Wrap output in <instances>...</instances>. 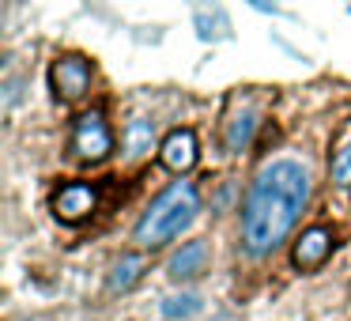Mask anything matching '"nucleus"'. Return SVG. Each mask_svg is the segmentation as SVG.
<instances>
[{
    "mask_svg": "<svg viewBox=\"0 0 351 321\" xmlns=\"http://www.w3.org/2000/svg\"><path fill=\"white\" fill-rule=\"evenodd\" d=\"M310 170L298 159H272L257 170L242 204V242L253 257H268L287 242L310 204Z\"/></svg>",
    "mask_w": 351,
    "mask_h": 321,
    "instance_id": "1",
    "label": "nucleus"
},
{
    "mask_svg": "<svg viewBox=\"0 0 351 321\" xmlns=\"http://www.w3.org/2000/svg\"><path fill=\"white\" fill-rule=\"evenodd\" d=\"M197 212H200L197 185L193 182H170L167 189L147 204V212L140 215L132 235H136V242L144 246V250H155V246L174 242L182 230H189L193 219H197Z\"/></svg>",
    "mask_w": 351,
    "mask_h": 321,
    "instance_id": "2",
    "label": "nucleus"
},
{
    "mask_svg": "<svg viewBox=\"0 0 351 321\" xmlns=\"http://www.w3.org/2000/svg\"><path fill=\"white\" fill-rule=\"evenodd\" d=\"M72 152L80 155L84 163H102L110 152H114V132L106 125V114L102 110H87V114L76 117L72 125Z\"/></svg>",
    "mask_w": 351,
    "mask_h": 321,
    "instance_id": "3",
    "label": "nucleus"
},
{
    "mask_svg": "<svg viewBox=\"0 0 351 321\" xmlns=\"http://www.w3.org/2000/svg\"><path fill=\"white\" fill-rule=\"evenodd\" d=\"M91 80H95V69L87 57L80 54H69V57H57L53 69H49V87L61 102H80L87 91H91Z\"/></svg>",
    "mask_w": 351,
    "mask_h": 321,
    "instance_id": "4",
    "label": "nucleus"
},
{
    "mask_svg": "<svg viewBox=\"0 0 351 321\" xmlns=\"http://www.w3.org/2000/svg\"><path fill=\"white\" fill-rule=\"evenodd\" d=\"M95 208H99V189L87 182H69L53 193V212L64 223H84Z\"/></svg>",
    "mask_w": 351,
    "mask_h": 321,
    "instance_id": "5",
    "label": "nucleus"
},
{
    "mask_svg": "<svg viewBox=\"0 0 351 321\" xmlns=\"http://www.w3.org/2000/svg\"><path fill=\"white\" fill-rule=\"evenodd\" d=\"M336 246V235L328 227H310L302 230V238L295 242V253H291V261H295V268H302V272H310V268H321L328 261V253H332Z\"/></svg>",
    "mask_w": 351,
    "mask_h": 321,
    "instance_id": "6",
    "label": "nucleus"
},
{
    "mask_svg": "<svg viewBox=\"0 0 351 321\" xmlns=\"http://www.w3.org/2000/svg\"><path fill=\"white\" fill-rule=\"evenodd\" d=\"M197 136H193V129H174L167 140L159 144V163L167 170H174V174H185V170L197 167Z\"/></svg>",
    "mask_w": 351,
    "mask_h": 321,
    "instance_id": "7",
    "label": "nucleus"
},
{
    "mask_svg": "<svg viewBox=\"0 0 351 321\" xmlns=\"http://www.w3.org/2000/svg\"><path fill=\"white\" fill-rule=\"evenodd\" d=\"M204 268H208V242H204V238H197V242H185L182 250H178L174 257L167 261V276H170V280H178V283L197 280Z\"/></svg>",
    "mask_w": 351,
    "mask_h": 321,
    "instance_id": "8",
    "label": "nucleus"
},
{
    "mask_svg": "<svg viewBox=\"0 0 351 321\" xmlns=\"http://www.w3.org/2000/svg\"><path fill=\"white\" fill-rule=\"evenodd\" d=\"M193 23H197V38L200 42L230 38V19H227V12H223L215 0H197V8H193Z\"/></svg>",
    "mask_w": 351,
    "mask_h": 321,
    "instance_id": "9",
    "label": "nucleus"
},
{
    "mask_svg": "<svg viewBox=\"0 0 351 321\" xmlns=\"http://www.w3.org/2000/svg\"><path fill=\"white\" fill-rule=\"evenodd\" d=\"M144 272H147L144 253H121V257L114 261V268H110V276H106V287L114 291V295H125V291H132L144 280Z\"/></svg>",
    "mask_w": 351,
    "mask_h": 321,
    "instance_id": "10",
    "label": "nucleus"
},
{
    "mask_svg": "<svg viewBox=\"0 0 351 321\" xmlns=\"http://www.w3.org/2000/svg\"><path fill=\"white\" fill-rule=\"evenodd\" d=\"M253 129H257V110L245 106L242 114H234V117L227 121V132H223V140H227V152H230V155H242L245 147H250V140H253Z\"/></svg>",
    "mask_w": 351,
    "mask_h": 321,
    "instance_id": "11",
    "label": "nucleus"
},
{
    "mask_svg": "<svg viewBox=\"0 0 351 321\" xmlns=\"http://www.w3.org/2000/svg\"><path fill=\"white\" fill-rule=\"evenodd\" d=\"M152 147H155V125L152 121L136 117V121L125 125V152H129V159H144Z\"/></svg>",
    "mask_w": 351,
    "mask_h": 321,
    "instance_id": "12",
    "label": "nucleus"
},
{
    "mask_svg": "<svg viewBox=\"0 0 351 321\" xmlns=\"http://www.w3.org/2000/svg\"><path fill=\"white\" fill-rule=\"evenodd\" d=\"M162 313L167 318H193V313H200V295H193V291H182V295H170L167 302H162Z\"/></svg>",
    "mask_w": 351,
    "mask_h": 321,
    "instance_id": "13",
    "label": "nucleus"
},
{
    "mask_svg": "<svg viewBox=\"0 0 351 321\" xmlns=\"http://www.w3.org/2000/svg\"><path fill=\"white\" fill-rule=\"evenodd\" d=\"M328 174L340 189H351V144L336 147L332 152V163H328Z\"/></svg>",
    "mask_w": 351,
    "mask_h": 321,
    "instance_id": "14",
    "label": "nucleus"
},
{
    "mask_svg": "<svg viewBox=\"0 0 351 321\" xmlns=\"http://www.w3.org/2000/svg\"><path fill=\"white\" fill-rule=\"evenodd\" d=\"M257 12H276V0H250Z\"/></svg>",
    "mask_w": 351,
    "mask_h": 321,
    "instance_id": "15",
    "label": "nucleus"
}]
</instances>
